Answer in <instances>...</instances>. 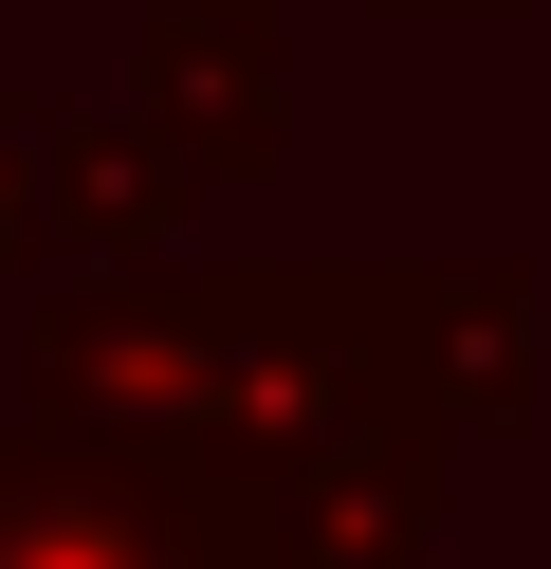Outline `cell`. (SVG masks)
Wrapping results in <instances>:
<instances>
[{
    "instance_id": "obj_8",
    "label": "cell",
    "mask_w": 551,
    "mask_h": 569,
    "mask_svg": "<svg viewBox=\"0 0 551 569\" xmlns=\"http://www.w3.org/2000/svg\"><path fill=\"white\" fill-rule=\"evenodd\" d=\"M367 19H514V0H367Z\"/></svg>"
},
{
    "instance_id": "obj_5",
    "label": "cell",
    "mask_w": 551,
    "mask_h": 569,
    "mask_svg": "<svg viewBox=\"0 0 551 569\" xmlns=\"http://www.w3.org/2000/svg\"><path fill=\"white\" fill-rule=\"evenodd\" d=\"M129 111L166 129V166L203 202L276 184L294 148V56H276V0H129Z\"/></svg>"
},
{
    "instance_id": "obj_6",
    "label": "cell",
    "mask_w": 551,
    "mask_h": 569,
    "mask_svg": "<svg viewBox=\"0 0 551 569\" xmlns=\"http://www.w3.org/2000/svg\"><path fill=\"white\" fill-rule=\"evenodd\" d=\"M203 184L166 166V129L110 92V111H37V258H184Z\"/></svg>"
},
{
    "instance_id": "obj_4",
    "label": "cell",
    "mask_w": 551,
    "mask_h": 569,
    "mask_svg": "<svg viewBox=\"0 0 551 569\" xmlns=\"http://www.w3.org/2000/svg\"><path fill=\"white\" fill-rule=\"evenodd\" d=\"M441 515H460V441H441V422H404V405L294 441L276 478L239 496L257 569H441Z\"/></svg>"
},
{
    "instance_id": "obj_3",
    "label": "cell",
    "mask_w": 551,
    "mask_h": 569,
    "mask_svg": "<svg viewBox=\"0 0 551 569\" xmlns=\"http://www.w3.org/2000/svg\"><path fill=\"white\" fill-rule=\"evenodd\" d=\"M367 386L441 441H496L551 386V312L514 258H367Z\"/></svg>"
},
{
    "instance_id": "obj_2",
    "label": "cell",
    "mask_w": 551,
    "mask_h": 569,
    "mask_svg": "<svg viewBox=\"0 0 551 569\" xmlns=\"http://www.w3.org/2000/svg\"><path fill=\"white\" fill-rule=\"evenodd\" d=\"M0 569H257L239 496L166 478L92 422H0Z\"/></svg>"
},
{
    "instance_id": "obj_1",
    "label": "cell",
    "mask_w": 551,
    "mask_h": 569,
    "mask_svg": "<svg viewBox=\"0 0 551 569\" xmlns=\"http://www.w3.org/2000/svg\"><path fill=\"white\" fill-rule=\"evenodd\" d=\"M37 422L147 441L166 478L257 496L294 441L367 422V258H56L19 312Z\"/></svg>"
},
{
    "instance_id": "obj_7",
    "label": "cell",
    "mask_w": 551,
    "mask_h": 569,
    "mask_svg": "<svg viewBox=\"0 0 551 569\" xmlns=\"http://www.w3.org/2000/svg\"><path fill=\"white\" fill-rule=\"evenodd\" d=\"M0 276H37V92H0Z\"/></svg>"
}]
</instances>
